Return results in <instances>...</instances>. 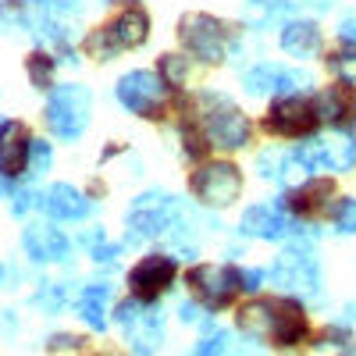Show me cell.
Returning <instances> with one entry per match:
<instances>
[{"label": "cell", "instance_id": "19", "mask_svg": "<svg viewBox=\"0 0 356 356\" xmlns=\"http://www.w3.org/2000/svg\"><path fill=\"white\" fill-rule=\"evenodd\" d=\"M321 125H332L335 132H356V89L349 86H328L314 97Z\"/></svg>", "mask_w": 356, "mask_h": 356}, {"label": "cell", "instance_id": "15", "mask_svg": "<svg viewBox=\"0 0 356 356\" xmlns=\"http://www.w3.org/2000/svg\"><path fill=\"white\" fill-rule=\"evenodd\" d=\"M36 207L50 221H82L93 214V200L72 182H54L43 193H36Z\"/></svg>", "mask_w": 356, "mask_h": 356}, {"label": "cell", "instance_id": "1", "mask_svg": "<svg viewBox=\"0 0 356 356\" xmlns=\"http://www.w3.org/2000/svg\"><path fill=\"white\" fill-rule=\"evenodd\" d=\"M235 324L243 335L275 349H300L310 342V314L300 303V296H257L235 310Z\"/></svg>", "mask_w": 356, "mask_h": 356}, {"label": "cell", "instance_id": "29", "mask_svg": "<svg viewBox=\"0 0 356 356\" xmlns=\"http://www.w3.org/2000/svg\"><path fill=\"white\" fill-rule=\"evenodd\" d=\"M50 164H54V146L47 143V139H33V154H29V171L25 175H47L50 171Z\"/></svg>", "mask_w": 356, "mask_h": 356}, {"label": "cell", "instance_id": "16", "mask_svg": "<svg viewBox=\"0 0 356 356\" xmlns=\"http://www.w3.org/2000/svg\"><path fill=\"white\" fill-rule=\"evenodd\" d=\"M22 250L33 264H61L72 253V239L54 221H36V225H25Z\"/></svg>", "mask_w": 356, "mask_h": 356}, {"label": "cell", "instance_id": "21", "mask_svg": "<svg viewBox=\"0 0 356 356\" xmlns=\"http://www.w3.org/2000/svg\"><path fill=\"white\" fill-rule=\"evenodd\" d=\"M125 339L132 342V349L139 356H150L154 349H161V339H164V321H161V310H143L139 321H132L125 328Z\"/></svg>", "mask_w": 356, "mask_h": 356}, {"label": "cell", "instance_id": "20", "mask_svg": "<svg viewBox=\"0 0 356 356\" xmlns=\"http://www.w3.org/2000/svg\"><path fill=\"white\" fill-rule=\"evenodd\" d=\"M278 43L289 57H296V61H310V57H317L321 47H324V33L314 18H289L278 33Z\"/></svg>", "mask_w": 356, "mask_h": 356}, {"label": "cell", "instance_id": "26", "mask_svg": "<svg viewBox=\"0 0 356 356\" xmlns=\"http://www.w3.org/2000/svg\"><path fill=\"white\" fill-rule=\"evenodd\" d=\"M324 65H328V72H332L342 86L356 89V47H346V50L328 54V57H324Z\"/></svg>", "mask_w": 356, "mask_h": 356}, {"label": "cell", "instance_id": "8", "mask_svg": "<svg viewBox=\"0 0 356 356\" xmlns=\"http://www.w3.org/2000/svg\"><path fill=\"white\" fill-rule=\"evenodd\" d=\"M264 129L271 136H278V139H310L321 129L317 100L300 97V93L275 97L271 107H267V114H264Z\"/></svg>", "mask_w": 356, "mask_h": 356}, {"label": "cell", "instance_id": "7", "mask_svg": "<svg viewBox=\"0 0 356 356\" xmlns=\"http://www.w3.org/2000/svg\"><path fill=\"white\" fill-rule=\"evenodd\" d=\"M178 43L186 47L189 57L203 65H221L228 50H232V29L214 18V15H203V11H189L178 18Z\"/></svg>", "mask_w": 356, "mask_h": 356}, {"label": "cell", "instance_id": "31", "mask_svg": "<svg viewBox=\"0 0 356 356\" xmlns=\"http://www.w3.org/2000/svg\"><path fill=\"white\" fill-rule=\"evenodd\" d=\"M317 339H321L317 346H335V349H342V346H349V342H353V328H349L346 321H332V324H328V328H324Z\"/></svg>", "mask_w": 356, "mask_h": 356}, {"label": "cell", "instance_id": "38", "mask_svg": "<svg viewBox=\"0 0 356 356\" xmlns=\"http://www.w3.org/2000/svg\"><path fill=\"white\" fill-rule=\"evenodd\" d=\"M264 282H267L264 267H243V289H246V292H260Z\"/></svg>", "mask_w": 356, "mask_h": 356}, {"label": "cell", "instance_id": "32", "mask_svg": "<svg viewBox=\"0 0 356 356\" xmlns=\"http://www.w3.org/2000/svg\"><path fill=\"white\" fill-rule=\"evenodd\" d=\"M228 353V332H214V335H207L196 342L193 356H225Z\"/></svg>", "mask_w": 356, "mask_h": 356}, {"label": "cell", "instance_id": "25", "mask_svg": "<svg viewBox=\"0 0 356 356\" xmlns=\"http://www.w3.org/2000/svg\"><path fill=\"white\" fill-rule=\"evenodd\" d=\"M182 154H186V161H203L211 154V139H207V132L200 129L196 118H186L182 122Z\"/></svg>", "mask_w": 356, "mask_h": 356}, {"label": "cell", "instance_id": "4", "mask_svg": "<svg viewBox=\"0 0 356 356\" xmlns=\"http://www.w3.org/2000/svg\"><path fill=\"white\" fill-rule=\"evenodd\" d=\"M186 214L182 200L168 189H146L139 193L125 211V243H146L171 232V225Z\"/></svg>", "mask_w": 356, "mask_h": 356}, {"label": "cell", "instance_id": "37", "mask_svg": "<svg viewBox=\"0 0 356 356\" xmlns=\"http://www.w3.org/2000/svg\"><path fill=\"white\" fill-rule=\"evenodd\" d=\"M29 207H36V193H33V189H15V193H11V214L22 218Z\"/></svg>", "mask_w": 356, "mask_h": 356}, {"label": "cell", "instance_id": "13", "mask_svg": "<svg viewBox=\"0 0 356 356\" xmlns=\"http://www.w3.org/2000/svg\"><path fill=\"white\" fill-rule=\"evenodd\" d=\"M332 200H335V186H332V178H307V182L285 189V193L275 200V207H278L282 214H289V218L310 221V218L328 214Z\"/></svg>", "mask_w": 356, "mask_h": 356}, {"label": "cell", "instance_id": "18", "mask_svg": "<svg viewBox=\"0 0 356 356\" xmlns=\"http://www.w3.org/2000/svg\"><path fill=\"white\" fill-rule=\"evenodd\" d=\"M29 154H33V136H29V129L22 122H15V118L0 122V175H8L11 182L25 178Z\"/></svg>", "mask_w": 356, "mask_h": 356}, {"label": "cell", "instance_id": "17", "mask_svg": "<svg viewBox=\"0 0 356 356\" xmlns=\"http://www.w3.org/2000/svg\"><path fill=\"white\" fill-rule=\"evenodd\" d=\"M239 235L260 239V243H282L292 235V218L282 214L275 203H253L239 218Z\"/></svg>", "mask_w": 356, "mask_h": 356}, {"label": "cell", "instance_id": "41", "mask_svg": "<svg viewBox=\"0 0 356 356\" xmlns=\"http://www.w3.org/2000/svg\"><path fill=\"white\" fill-rule=\"evenodd\" d=\"M15 189H18V186L11 182V178H8V175H0V200H4V196H11Z\"/></svg>", "mask_w": 356, "mask_h": 356}, {"label": "cell", "instance_id": "30", "mask_svg": "<svg viewBox=\"0 0 356 356\" xmlns=\"http://www.w3.org/2000/svg\"><path fill=\"white\" fill-rule=\"evenodd\" d=\"M25 4H36L43 15H54V18H68L82 11V0H25Z\"/></svg>", "mask_w": 356, "mask_h": 356}, {"label": "cell", "instance_id": "33", "mask_svg": "<svg viewBox=\"0 0 356 356\" xmlns=\"http://www.w3.org/2000/svg\"><path fill=\"white\" fill-rule=\"evenodd\" d=\"M36 303L43 307V310H50V314H57L65 307V289L57 285V282H47L43 289H40V296H36Z\"/></svg>", "mask_w": 356, "mask_h": 356}, {"label": "cell", "instance_id": "39", "mask_svg": "<svg viewBox=\"0 0 356 356\" xmlns=\"http://www.w3.org/2000/svg\"><path fill=\"white\" fill-rule=\"evenodd\" d=\"M339 40H342L346 47H356V15H346V18L339 22Z\"/></svg>", "mask_w": 356, "mask_h": 356}, {"label": "cell", "instance_id": "14", "mask_svg": "<svg viewBox=\"0 0 356 356\" xmlns=\"http://www.w3.org/2000/svg\"><path fill=\"white\" fill-rule=\"evenodd\" d=\"M307 86H314V79L307 72L271 65V61H260L243 75V89L250 97H285V93H300Z\"/></svg>", "mask_w": 356, "mask_h": 356}, {"label": "cell", "instance_id": "9", "mask_svg": "<svg viewBox=\"0 0 356 356\" xmlns=\"http://www.w3.org/2000/svg\"><path fill=\"white\" fill-rule=\"evenodd\" d=\"M168 82L157 75V72H146V68H136V72H125L114 86V97L129 114L136 118H164V97H168Z\"/></svg>", "mask_w": 356, "mask_h": 356}, {"label": "cell", "instance_id": "42", "mask_svg": "<svg viewBox=\"0 0 356 356\" xmlns=\"http://www.w3.org/2000/svg\"><path fill=\"white\" fill-rule=\"evenodd\" d=\"M310 4H314V8H321V11H328V8H332V0H310Z\"/></svg>", "mask_w": 356, "mask_h": 356}, {"label": "cell", "instance_id": "5", "mask_svg": "<svg viewBox=\"0 0 356 356\" xmlns=\"http://www.w3.org/2000/svg\"><path fill=\"white\" fill-rule=\"evenodd\" d=\"M89 118H93V93L89 86L82 82H65V86H54L47 107H43V122L50 129V136L75 143L86 136L89 129Z\"/></svg>", "mask_w": 356, "mask_h": 356}, {"label": "cell", "instance_id": "24", "mask_svg": "<svg viewBox=\"0 0 356 356\" xmlns=\"http://www.w3.org/2000/svg\"><path fill=\"white\" fill-rule=\"evenodd\" d=\"M25 75H29V82H33L40 93H50L54 75H57V57L47 54V50H33L25 57Z\"/></svg>", "mask_w": 356, "mask_h": 356}, {"label": "cell", "instance_id": "3", "mask_svg": "<svg viewBox=\"0 0 356 356\" xmlns=\"http://www.w3.org/2000/svg\"><path fill=\"white\" fill-rule=\"evenodd\" d=\"M146 40H150V15H146V8L139 4V0H125V8L118 11L107 25L93 29V33L86 36V47L97 61H114L118 54L136 50Z\"/></svg>", "mask_w": 356, "mask_h": 356}, {"label": "cell", "instance_id": "10", "mask_svg": "<svg viewBox=\"0 0 356 356\" xmlns=\"http://www.w3.org/2000/svg\"><path fill=\"white\" fill-rule=\"evenodd\" d=\"M189 189H193V200H200L203 207L225 211V207H232L243 196V168L232 161H211L200 171H193Z\"/></svg>", "mask_w": 356, "mask_h": 356}, {"label": "cell", "instance_id": "44", "mask_svg": "<svg viewBox=\"0 0 356 356\" xmlns=\"http://www.w3.org/2000/svg\"><path fill=\"white\" fill-rule=\"evenodd\" d=\"M0 278H4V264H0Z\"/></svg>", "mask_w": 356, "mask_h": 356}, {"label": "cell", "instance_id": "28", "mask_svg": "<svg viewBox=\"0 0 356 356\" xmlns=\"http://www.w3.org/2000/svg\"><path fill=\"white\" fill-rule=\"evenodd\" d=\"M335 235H356V196H342L332 211Z\"/></svg>", "mask_w": 356, "mask_h": 356}, {"label": "cell", "instance_id": "40", "mask_svg": "<svg viewBox=\"0 0 356 356\" xmlns=\"http://www.w3.org/2000/svg\"><path fill=\"white\" fill-rule=\"evenodd\" d=\"M178 317H182V324H196L200 321V303L196 300L182 303V307H178Z\"/></svg>", "mask_w": 356, "mask_h": 356}, {"label": "cell", "instance_id": "12", "mask_svg": "<svg viewBox=\"0 0 356 356\" xmlns=\"http://www.w3.org/2000/svg\"><path fill=\"white\" fill-rule=\"evenodd\" d=\"M267 278H271L285 296H317L321 292V260L303 246L285 250L275 260L271 271H267Z\"/></svg>", "mask_w": 356, "mask_h": 356}, {"label": "cell", "instance_id": "6", "mask_svg": "<svg viewBox=\"0 0 356 356\" xmlns=\"http://www.w3.org/2000/svg\"><path fill=\"white\" fill-rule=\"evenodd\" d=\"M186 285L193 289V300L211 314L228 310L246 292L239 264H196L186 271Z\"/></svg>", "mask_w": 356, "mask_h": 356}, {"label": "cell", "instance_id": "34", "mask_svg": "<svg viewBox=\"0 0 356 356\" xmlns=\"http://www.w3.org/2000/svg\"><path fill=\"white\" fill-rule=\"evenodd\" d=\"M139 314H143V303H139V300H132V296L114 307V321L122 324V328H129L132 321H139Z\"/></svg>", "mask_w": 356, "mask_h": 356}, {"label": "cell", "instance_id": "36", "mask_svg": "<svg viewBox=\"0 0 356 356\" xmlns=\"http://www.w3.org/2000/svg\"><path fill=\"white\" fill-rule=\"evenodd\" d=\"M89 257H93L97 264H114L118 257H122V243H107V239H104V243L93 246V253H89Z\"/></svg>", "mask_w": 356, "mask_h": 356}, {"label": "cell", "instance_id": "43", "mask_svg": "<svg viewBox=\"0 0 356 356\" xmlns=\"http://www.w3.org/2000/svg\"><path fill=\"white\" fill-rule=\"evenodd\" d=\"M97 356H122V353H97Z\"/></svg>", "mask_w": 356, "mask_h": 356}, {"label": "cell", "instance_id": "2", "mask_svg": "<svg viewBox=\"0 0 356 356\" xmlns=\"http://www.w3.org/2000/svg\"><path fill=\"white\" fill-rule=\"evenodd\" d=\"M193 118L200 122V129L207 132L211 146H218V150H243V146H250V139H253L250 118L235 107L225 93L203 89V93L196 97Z\"/></svg>", "mask_w": 356, "mask_h": 356}, {"label": "cell", "instance_id": "11", "mask_svg": "<svg viewBox=\"0 0 356 356\" xmlns=\"http://www.w3.org/2000/svg\"><path fill=\"white\" fill-rule=\"evenodd\" d=\"M175 278H178V260L171 253H146L129 271V296L143 307H154L161 303V296L175 289Z\"/></svg>", "mask_w": 356, "mask_h": 356}, {"label": "cell", "instance_id": "35", "mask_svg": "<svg viewBox=\"0 0 356 356\" xmlns=\"http://www.w3.org/2000/svg\"><path fill=\"white\" fill-rule=\"evenodd\" d=\"M82 342H86L82 335H72V332H61V335H50V342H47V349H50V353H65V349H72V353H75V349H82Z\"/></svg>", "mask_w": 356, "mask_h": 356}, {"label": "cell", "instance_id": "23", "mask_svg": "<svg viewBox=\"0 0 356 356\" xmlns=\"http://www.w3.org/2000/svg\"><path fill=\"white\" fill-rule=\"evenodd\" d=\"M107 296H111V285L100 282V285H86L79 292V300H75L79 317L89 324V328H97V332L107 328Z\"/></svg>", "mask_w": 356, "mask_h": 356}, {"label": "cell", "instance_id": "22", "mask_svg": "<svg viewBox=\"0 0 356 356\" xmlns=\"http://www.w3.org/2000/svg\"><path fill=\"white\" fill-rule=\"evenodd\" d=\"M292 11H296V0H246L243 22L253 29H271L278 22H289Z\"/></svg>", "mask_w": 356, "mask_h": 356}, {"label": "cell", "instance_id": "45", "mask_svg": "<svg viewBox=\"0 0 356 356\" xmlns=\"http://www.w3.org/2000/svg\"><path fill=\"white\" fill-rule=\"evenodd\" d=\"M0 4H4V0H0Z\"/></svg>", "mask_w": 356, "mask_h": 356}, {"label": "cell", "instance_id": "27", "mask_svg": "<svg viewBox=\"0 0 356 356\" xmlns=\"http://www.w3.org/2000/svg\"><path fill=\"white\" fill-rule=\"evenodd\" d=\"M157 75L168 82V86H186L189 79V61L182 54H164L161 61H157Z\"/></svg>", "mask_w": 356, "mask_h": 356}]
</instances>
